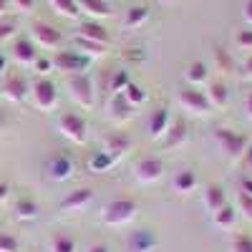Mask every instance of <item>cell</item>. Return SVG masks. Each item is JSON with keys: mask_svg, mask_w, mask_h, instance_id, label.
<instances>
[{"mask_svg": "<svg viewBox=\"0 0 252 252\" xmlns=\"http://www.w3.org/2000/svg\"><path fill=\"white\" fill-rule=\"evenodd\" d=\"M202 202H204V207H207L212 215H215V212H220V209L227 204L224 189H222V187H215V184L204 187V192H202Z\"/></svg>", "mask_w": 252, "mask_h": 252, "instance_id": "cell-15", "label": "cell"}, {"mask_svg": "<svg viewBox=\"0 0 252 252\" xmlns=\"http://www.w3.org/2000/svg\"><path fill=\"white\" fill-rule=\"evenodd\" d=\"M172 129V114L166 109H157L149 116V136L152 139H164Z\"/></svg>", "mask_w": 252, "mask_h": 252, "instance_id": "cell-12", "label": "cell"}, {"mask_svg": "<svg viewBox=\"0 0 252 252\" xmlns=\"http://www.w3.org/2000/svg\"><path fill=\"white\" fill-rule=\"evenodd\" d=\"M242 15H245V20L252 26V0H245V5H242Z\"/></svg>", "mask_w": 252, "mask_h": 252, "instance_id": "cell-42", "label": "cell"}, {"mask_svg": "<svg viewBox=\"0 0 252 252\" xmlns=\"http://www.w3.org/2000/svg\"><path fill=\"white\" fill-rule=\"evenodd\" d=\"M51 252H78V245L68 235H56L51 242Z\"/></svg>", "mask_w": 252, "mask_h": 252, "instance_id": "cell-31", "label": "cell"}, {"mask_svg": "<svg viewBox=\"0 0 252 252\" xmlns=\"http://www.w3.org/2000/svg\"><path fill=\"white\" fill-rule=\"evenodd\" d=\"M33 66L38 68V73H48V71L53 68V63H51V61H43V58H38V61L33 63Z\"/></svg>", "mask_w": 252, "mask_h": 252, "instance_id": "cell-40", "label": "cell"}, {"mask_svg": "<svg viewBox=\"0 0 252 252\" xmlns=\"http://www.w3.org/2000/svg\"><path fill=\"white\" fill-rule=\"evenodd\" d=\"M68 94L81 109H91L94 106V81H91V76H86V73L68 76Z\"/></svg>", "mask_w": 252, "mask_h": 252, "instance_id": "cell-4", "label": "cell"}, {"mask_svg": "<svg viewBox=\"0 0 252 252\" xmlns=\"http://www.w3.org/2000/svg\"><path fill=\"white\" fill-rule=\"evenodd\" d=\"M5 126V116H3V111H0V129Z\"/></svg>", "mask_w": 252, "mask_h": 252, "instance_id": "cell-49", "label": "cell"}, {"mask_svg": "<svg viewBox=\"0 0 252 252\" xmlns=\"http://www.w3.org/2000/svg\"><path fill=\"white\" fill-rule=\"evenodd\" d=\"M207 63H202V61H194V63H189L187 66V71H184V78H187V83L189 86H194V89H199L202 83H207Z\"/></svg>", "mask_w": 252, "mask_h": 252, "instance_id": "cell-21", "label": "cell"}, {"mask_svg": "<svg viewBox=\"0 0 252 252\" xmlns=\"http://www.w3.org/2000/svg\"><path fill=\"white\" fill-rule=\"evenodd\" d=\"M121 96L126 98V103H129L131 109H139L141 103L146 101V94L141 91V86H136V83H129V86L121 91Z\"/></svg>", "mask_w": 252, "mask_h": 252, "instance_id": "cell-28", "label": "cell"}, {"mask_svg": "<svg viewBox=\"0 0 252 252\" xmlns=\"http://www.w3.org/2000/svg\"><path fill=\"white\" fill-rule=\"evenodd\" d=\"M78 35L86 38V40H94V43H101V46H109V33L103 26H98L96 20H89V23H81L78 26Z\"/></svg>", "mask_w": 252, "mask_h": 252, "instance_id": "cell-16", "label": "cell"}, {"mask_svg": "<svg viewBox=\"0 0 252 252\" xmlns=\"http://www.w3.org/2000/svg\"><path fill=\"white\" fill-rule=\"evenodd\" d=\"M245 111H247V119H252V94H250L247 101H245Z\"/></svg>", "mask_w": 252, "mask_h": 252, "instance_id": "cell-47", "label": "cell"}, {"mask_svg": "<svg viewBox=\"0 0 252 252\" xmlns=\"http://www.w3.org/2000/svg\"><path fill=\"white\" fill-rule=\"evenodd\" d=\"M242 71H245V76H252V53L247 56V61H245V66H242Z\"/></svg>", "mask_w": 252, "mask_h": 252, "instance_id": "cell-45", "label": "cell"}, {"mask_svg": "<svg viewBox=\"0 0 252 252\" xmlns=\"http://www.w3.org/2000/svg\"><path fill=\"white\" fill-rule=\"evenodd\" d=\"M10 3H13V8L20 10V13H31L33 5H35V0H10Z\"/></svg>", "mask_w": 252, "mask_h": 252, "instance_id": "cell-39", "label": "cell"}, {"mask_svg": "<svg viewBox=\"0 0 252 252\" xmlns=\"http://www.w3.org/2000/svg\"><path fill=\"white\" fill-rule=\"evenodd\" d=\"M184 136H187L184 124H182V121H174L172 129H169V134L164 136V144H166V146H179V144L184 141Z\"/></svg>", "mask_w": 252, "mask_h": 252, "instance_id": "cell-32", "label": "cell"}, {"mask_svg": "<svg viewBox=\"0 0 252 252\" xmlns=\"http://www.w3.org/2000/svg\"><path fill=\"white\" fill-rule=\"evenodd\" d=\"M179 106L192 116H207L212 111V106H209V101H207V94L194 89V86H187V89L179 91Z\"/></svg>", "mask_w": 252, "mask_h": 252, "instance_id": "cell-6", "label": "cell"}, {"mask_svg": "<svg viewBox=\"0 0 252 252\" xmlns=\"http://www.w3.org/2000/svg\"><path fill=\"white\" fill-rule=\"evenodd\" d=\"M3 96L10 101V103H20V101H26V96H31V86H28V81L23 76H8L5 83H3Z\"/></svg>", "mask_w": 252, "mask_h": 252, "instance_id": "cell-9", "label": "cell"}, {"mask_svg": "<svg viewBox=\"0 0 252 252\" xmlns=\"http://www.w3.org/2000/svg\"><path fill=\"white\" fill-rule=\"evenodd\" d=\"M116 161L106 154V152H96L94 157H91V172H96V174H103V172H109L111 169V166H114Z\"/></svg>", "mask_w": 252, "mask_h": 252, "instance_id": "cell-29", "label": "cell"}, {"mask_svg": "<svg viewBox=\"0 0 252 252\" xmlns=\"http://www.w3.org/2000/svg\"><path fill=\"white\" fill-rule=\"evenodd\" d=\"M13 58L20 63V66H33L38 61V51H35V43L28 38H18L13 43Z\"/></svg>", "mask_w": 252, "mask_h": 252, "instance_id": "cell-13", "label": "cell"}, {"mask_svg": "<svg viewBox=\"0 0 252 252\" xmlns=\"http://www.w3.org/2000/svg\"><path fill=\"white\" fill-rule=\"evenodd\" d=\"M76 48L78 53L83 56H89V58H101L103 53H106V46H101V43H94V40H86V38H76Z\"/></svg>", "mask_w": 252, "mask_h": 252, "instance_id": "cell-27", "label": "cell"}, {"mask_svg": "<svg viewBox=\"0 0 252 252\" xmlns=\"http://www.w3.org/2000/svg\"><path fill=\"white\" fill-rule=\"evenodd\" d=\"M3 63H5V61H3V58H0V71H3Z\"/></svg>", "mask_w": 252, "mask_h": 252, "instance_id": "cell-50", "label": "cell"}, {"mask_svg": "<svg viewBox=\"0 0 252 252\" xmlns=\"http://www.w3.org/2000/svg\"><path fill=\"white\" fill-rule=\"evenodd\" d=\"M91 202H94L91 189L81 187V189H76V192H71L66 199H63V202H61V207L66 209V212H83V209H86Z\"/></svg>", "mask_w": 252, "mask_h": 252, "instance_id": "cell-14", "label": "cell"}, {"mask_svg": "<svg viewBox=\"0 0 252 252\" xmlns=\"http://www.w3.org/2000/svg\"><path fill=\"white\" fill-rule=\"evenodd\" d=\"M237 209H240L247 220H252V197L240 192V197H237Z\"/></svg>", "mask_w": 252, "mask_h": 252, "instance_id": "cell-36", "label": "cell"}, {"mask_svg": "<svg viewBox=\"0 0 252 252\" xmlns=\"http://www.w3.org/2000/svg\"><path fill=\"white\" fill-rule=\"evenodd\" d=\"M15 217L18 220H35L38 217V202L31 199V197H23V199H18L15 202Z\"/></svg>", "mask_w": 252, "mask_h": 252, "instance_id": "cell-26", "label": "cell"}, {"mask_svg": "<svg viewBox=\"0 0 252 252\" xmlns=\"http://www.w3.org/2000/svg\"><path fill=\"white\" fill-rule=\"evenodd\" d=\"M73 172H76V164L66 154H58V157H53L48 161V177L53 182H66V179L73 177Z\"/></svg>", "mask_w": 252, "mask_h": 252, "instance_id": "cell-10", "label": "cell"}, {"mask_svg": "<svg viewBox=\"0 0 252 252\" xmlns=\"http://www.w3.org/2000/svg\"><path fill=\"white\" fill-rule=\"evenodd\" d=\"M146 20H149V10H146L144 5H134V8H129L126 10V15H124V26L126 28H141Z\"/></svg>", "mask_w": 252, "mask_h": 252, "instance_id": "cell-23", "label": "cell"}, {"mask_svg": "<svg viewBox=\"0 0 252 252\" xmlns=\"http://www.w3.org/2000/svg\"><path fill=\"white\" fill-rule=\"evenodd\" d=\"M18 250H20L18 237H13L8 232H0V252H18Z\"/></svg>", "mask_w": 252, "mask_h": 252, "instance_id": "cell-34", "label": "cell"}, {"mask_svg": "<svg viewBox=\"0 0 252 252\" xmlns=\"http://www.w3.org/2000/svg\"><path fill=\"white\" fill-rule=\"evenodd\" d=\"M33 43L40 48H58L61 46V31H56L48 23H35L33 26Z\"/></svg>", "mask_w": 252, "mask_h": 252, "instance_id": "cell-11", "label": "cell"}, {"mask_svg": "<svg viewBox=\"0 0 252 252\" xmlns=\"http://www.w3.org/2000/svg\"><path fill=\"white\" fill-rule=\"evenodd\" d=\"M197 174L192 172V169H182V172H177L174 174V179H172V189L177 194H189V192H194L197 189Z\"/></svg>", "mask_w": 252, "mask_h": 252, "instance_id": "cell-17", "label": "cell"}, {"mask_svg": "<svg viewBox=\"0 0 252 252\" xmlns=\"http://www.w3.org/2000/svg\"><path fill=\"white\" fill-rule=\"evenodd\" d=\"M13 35H15V23L13 20H3V23H0V40H8Z\"/></svg>", "mask_w": 252, "mask_h": 252, "instance_id": "cell-38", "label": "cell"}, {"mask_svg": "<svg viewBox=\"0 0 252 252\" xmlns=\"http://www.w3.org/2000/svg\"><path fill=\"white\" fill-rule=\"evenodd\" d=\"M31 98H33V106L38 111H51L56 109L58 103V91H56V83L48 78H38L33 86H31Z\"/></svg>", "mask_w": 252, "mask_h": 252, "instance_id": "cell-5", "label": "cell"}, {"mask_svg": "<svg viewBox=\"0 0 252 252\" xmlns=\"http://www.w3.org/2000/svg\"><path fill=\"white\" fill-rule=\"evenodd\" d=\"M204 94H207V101H209V106H212V109H224L227 101H229V91H227V86L222 81L209 83Z\"/></svg>", "mask_w": 252, "mask_h": 252, "instance_id": "cell-18", "label": "cell"}, {"mask_svg": "<svg viewBox=\"0 0 252 252\" xmlns=\"http://www.w3.org/2000/svg\"><path fill=\"white\" fill-rule=\"evenodd\" d=\"M8 5H10V0H0V18L8 13Z\"/></svg>", "mask_w": 252, "mask_h": 252, "instance_id": "cell-48", "label": "cell"}, {"mask_svg": "<svg viewBox=\"0 0 252 252\" xmlns=\"http://www.w3.org/2000/svg\"><path fill=\"white\" fill-rule=\"evenodd\" d=\"M229 252H252V237L247 235H237L229 242Z\"/></svg>", "mask_w": 252, "mask_h": 252, "instance_id": "cell-33", "label": "cell"}, {"mask_svg": "<svg viewBox=\"0 0 252 252\" xmlns=\"http://www.w3.org/2000/svg\"><path fill=\"white\" fill-rule=\"evenodd\" d=\"M51 5H53V10H58L61 15H66V18H76L81 13L78 0H51Z\"/></svg>", "mask_w": 252, "mask_h": 252, "instance_id": "cell-30", "label": "cell"}, {"mask_svg": "<svg viewBox=\"0 0 252 252\" xmlns=\"http://www.w3.org/2000/svg\"><path fill=\"white\" fill-rule=\"evenodd\" d=\"M242 159H245V166H247V169H252V146L245 152V157H242Z\"/></svg>", "mask_w": 252, "mask_h": 252, "instance_id": "cell-46", "label": "cell"}, {"mask_svg": "<svg viewBox=\"0 0 252 252\" xmlns=\"http://www.w3.org/2000/svg\"><path fill=\"white\" fill-rule=\"evenodd\" d=\"M129 83H131V81H129V76H126V71H119V73L111 78V91H114V94H121L126 86H129Z\"/></svg>", "mask_w": 252, "mask_h": 252, "instance_id": "cell-35", "label": "cell"}, {"mask_svg": "<svg viewBox=\"0 0 252 252\" xmlns=\"http://www.w3.org/2000/svg\"><path fill=\"white\" fill-rule=\"evenodd\" d=\"M58 131L61 136H66L68 141L73 144H86L89 139V124L81 114H73V111H66L58 116Z\"/></svg>", "mask_w": 252, "mask_h": 252, "instance_id": "cell-3", "label": "cell"}, {"mask_svg": "<svg viewBox=\"0 0 252 252\" xmlns=\"http://www.w3.org/2000/svg\"><path fill=\"white\" fill-rule=\"evenodd\" d=\"M78 8L83 13H89L94 20H101V18L111 15V8H109L106 0H78Z\"/></svg>", "mask_w": 252, "mask_h": 252, "instance_id": "cell-20", "label": "cell"}, {"mask_svg": "<svg viewBox=\"0 0 252 252\" xmlns=\"http://www.w3.org/2000/svg\"><path fill=\"white\" fill-rule=\"evenodd\" d=\"M212 220H215V227H217V229L227 232V229H232V227H235L237 212H235V207H232V204H224V207L220 209V212H215V215H212Z\"/></svg>", "mask_w": 252, "mask_h": 252, "instance_id": "cell-22", "label": "cell"}, {"mask_svg": "<svg viewBox=\"0 0 252 252\" xmlns=\"http://www.w3.org/2000/svg\"><path fill=\"white\" fill-rule=\"evenodd\" d=\"M134 177H136V182H141V184H157V182L164 177V166H161L159 159L146 157V159L136 161V166H134Z\"/></svg>", "mask_w": 252, "mask_h": 252, "instance_id": "cell-7", "label": "cell"}, {"mask_svg": "<svg viewBox=\"0 0 252 252\" xmlns=\"http://www.w3.org/2000/svg\"><path fill=\"white\" fill-rule=\"evenodd\" d=\"M235 43H237L242 51H252V31H240L237 38H235Z\"/></svg>", "mask_w": 252, "mask_h": 252, "instance_id": "cell-37", "label": "cell"}, {"mask_svg": "<svg viewBox=\"0 0 252 252\" xmlns=\"http://www.w3.org/2000/svg\"><path fill=\"white\" fill-rule=\"evenodd\" d=\"M139 212V207L134 199H114L109 204H103L101 209V222L109 224V227H121V224H129Z\"/></svg>", "mask_w": 252, "mask_h": 252, "instance_id": "cell-1", "label": "cell"}, {"mask_svg": "<svg viewBox=\"0 0 252 252\" xmlns=\"http://www.w3.org/2000/svg\"><path fill=\"white\" fill-rule=\"evenodd\" d=\"M109 111H111V116H114L116 121H126V119L134 114V109L126 103V98H124L121 94H114V98H111V103H109Z\"/></svg>", "mask_w": 252, "mask_h": 252, "instance_id": "cell-25", "label": "cell"}, {"mask_svg": "<svg viewBox=\"0 0 252 252\" xmlns=\"http://www.w3.org/2000/svg\"><path fill=\"white\" fill-rule=\"evenodd\" d=\"M215 141H217L220 152H222L227 159H242L245 152L250 149L247 136L240 134V131L227 129V126H220V129H215Z\"/></svg>", "mask_w": 252, "mask_h": 252, "instance_id": "cell-2", "label": "cell"}, {"mask_svg": "<svg viewBox=\"0 0 252 252\" xmlns=\"http://www.w3.org/2000/svg\"><path fill=\"white\" fill-rule=\"evenodd\" d=\"M86 252H111L109 250V245H103V242H98V245H91Z\"/></svg>", "mask_w": 252, "mask_h": 252, "instance_id": "cell-43", "label": "cell"}, {"mask_svg": "<svg viewBox=\"0 0 252 252\" xmlns=\"http://www.w3.org/2000/svg\"><path fill=\"white\" fill-rule=\"evenodd\" d=\"M51 63H53L56 71H63V73H71V76L83 73V58H81L78 51H58L51 58Z\"/></svg>", "mask_w": 252, "mask_h": 252, "instance_id": "cell-8", "label": "cell"}, {"mask_svg": "<svg viewBox=\"0 0 252 252\" xmlns=\"http://www.w3.org/2000/svg\"><path fill=\"white\" fill-rule=\"evenodd\" d=\"M242 194L252 197V179H242Z\"/></svg>", "mask_w": 252, "mask_h": 252, "instance_id": "cell-44", "label": "cell"}, {"mask_svg": "<svg viewBox=\"0 0 252 252\" xmlns=\"http://www.w3.org/2000/svg\"><path fill=\"white\" fill-rule=\"evenodd\" d=\"M129 146H131L129 136H124V134H114V136H109V139H106V146H103V152H106L114 161H119L126 152H129Z\"/></svg>", "mask_w": 252, "mask_h": 252, "instance_id": "cell-19", "label": "cell"}, {"mask_svg": "<svg viewBox=\"0 0 252 252\" xmlns=\"http://www.w3.org/2000/svg\"><path fill=\"white\" fill-rule=\"evenodd\" d=\"M8 197H10V184H8V182H0V207L5 204Z\"/></svg>", "mask_w": 252, "mask_h": 252, "instance_id": "cell-41", "label": "cell"}, {"mask_svg": "<svg viewBox=\"0 0 252 252\" xmlns=\"http://www.w3.org/2000/svg\"><path fill=\"white\" fill-rule=\"evenodd\" d=\"M157 247V240L152 232H146V229H139V232H134L131 237V252H152Z\"/></svg>", "mask_w": 252, "mask_h": 252, "instance_id": "cell-24", "label": "cell"}]
</instances>
